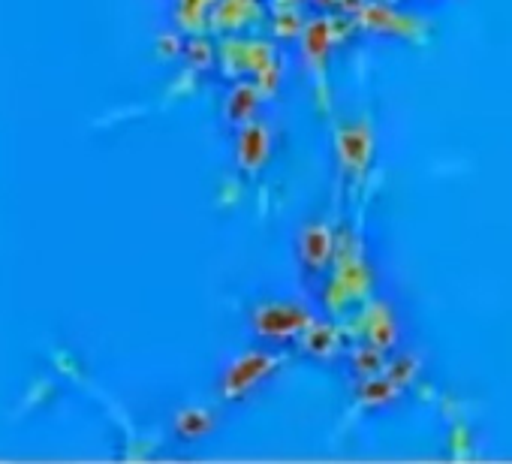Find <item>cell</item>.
Segmentation results:
<instances>
[{"mask_svg": "<svg viewBox=\"0 0 512 464\" xmlns=\"http://www.w3.org/2000/svg\"><path fill=\"white\" fill-rule=\"evenodd\" d=\"M278 365H281V359L269 350H247V353L235 356L217 383L220 398L223 401H244L247 395H253L278 371Z\"/></svg>", "mask_w": 512, "mask_h": 464, "instance_id": "1", "label": "cell"}, {"mask_svg": "<svg viewBox=\"0 0 512 464\" xmlns=\"http://www.w3.org/2000/svg\"><path fill=\"white\" fill-rule=\"evenodd\" d=\"M314 323L311 311L296 302H263L250 314L253 335L269 344H290Z\"/></svg>", "mask_w": 512, "mask_h": 464, "instance_id": "2", "label": "cell"}, {"mask_svg": "<svg viewBox=\"0 0 512 464\" xmlns=\"http://www.w3.org/2000/svg\"><path fill=\"white\" fill-rule=\"evenodd\" d=\"M272 157V130L263 121H247L244 127H238V139H235V160L238 169L247 175H260L263 166Z\"/></svg>", "mask_w": 512, "mask_h": 464, "instance_id": "3", "label": "cell"}, {"mask_svg": "<svg viewBox=\"0 0 512 464\" xmlns=\"http://www.w3.org/2000/svg\"><path fill=\"white\" fill-rule=\"evenodd\" d=\"M335 254V239H332V229L323 223H311L302 229L299 236V260L305 266V272H323L329 266Z\"/></svg>", "mask_w": 512, "mask_h": 464, "instance_id": "4", "label": "cell"}, {"mask_svg": "<svg viewBox=\"0 0 512 464\" xmlns=\"http://www.w3.org/2000/svg\"><path fill=\"white\" fill-rule=\"evenodd\" d=\"M260 106H263V91L256 88L253 82H238V85L229 91L226 109H223V112H226V118H229L232 127H244L247 121L256 118Z\"/></svg>", "mask_w": 512, "mask_h": 464, "instance_id": "5", "label": "cell"}, {"mask_svg": "<svg viewBox=\"0 0 512 464\" xmlns=\"http://www.w3.org/2000/svg\"><path fill=\"white\" fill-rule=\"evenodd\" d=\"M217 4H220V0H178V4H175V25H178V31H190V34L202 31L211 22Z\"/></svg>", "mask_w": 512, "mask_h": 464, "instance_id": "6", "label": "cell"}, {"mask_svg": "<svg viewBox=\"0 0 512 464\" xmlns=\"http://www.w3.org/2000/svg\"><path fill=\"white\" fill-rule=\"evenodd\" d=\"M172 428L181 440H199L214 431V416L205 407H184V410H178Z\"/></svg>", "mask_w": 512, "mask_h": 464, "instance_id": "7", "label": "cell"}, {"mask_svg": "<svg viewBox=\"0 0 512 464\" xmlns=\"http://www.w3.org/2000/svg\"><path fill=\"white\" fill-rule=\"evenodd\" d=\"M299 347L311 356V359H329L332 350L338 347L335 341V329L326 326V323H311L302 335H299Z\"/></svg>", "mask_w": 512, "mask_h": 464, "instance_id": "8", "label": "cell"}]
</instances>
